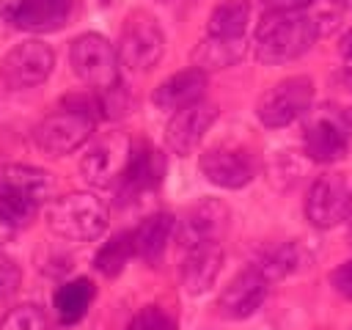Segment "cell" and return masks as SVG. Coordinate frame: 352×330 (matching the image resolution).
Returning a JSON list of instances; mask_svg holds the SVG:
<instances>
[{"instance_id":"6da1fadb","label":"cell","mask_w":352,"mask_h":330,"mask_svg":"<svg viewBox=\"0 0 352 330\" xmlns=\"http://www.w3.org/2000/svg\"><path fill=\"white\" fill-rule=\"evenodd\" d=\"M319 22L305 11H267L256 28V58L267 66L305 55L319 38Z\"/></svg>"},{"instance_id":"7a4b0ae2","label":"cell","mask_w":352,"mask_h":330,"mask_svg":"<svg viewBox=\"0 0 352 330\" xmlns=\"http://www.w3.org/2000/svg\"><path fill=\"white\" fill-rule=\"evenodd\" d=\"M102 116V104L96 96L88 94H74L63 99V107L50 113L33 132V140L41 151L60 157V154H72L74 148H80L91 132L96 118Z\"/></svg>"},{"instance_id":"3957f363","label":"cell","mask_w":352,"mask_h":330,"mask_svg":"<svg viewBox=\"0 0 352 330\" xmlns=\"http://www.w3.org/2000/svg\"><path fill=\"white\" fill-rule=\"evenodd\" d=\"M47 226L60 239L91 242L107 228V209L91 192H69L50 204Z\"/></svg>"},{"instance_id":"277c9868","label":"cell","mask_w":352,"mask_h":330,"mask_svg":"<svg viewBox=\"0 0 352 330\" xmlns=\"http://www.w3.org/2000/svg\"><path fill=\"white\" fill-rule=\"evenodd\" d=\"M69 60L74 74L94 91H110L118 85V50L99 33H82L69 47Z\"/></svg>"},{"instance_id":"5b68a950","label":"cell","mask_w":352,"mask_h":330,"mask_svg":"<svg viewBox=\"0 0 352 330\" xmlns=\"http://www.w3.org/2000/svg\"><path fill=\"white\" fill-rule=\"evenodd\" d=\"M165 52V36L157 19L146 11H135L126 16L121 38H118V60L124 69L143 74L160 63Z\"/></svg>"},{"instance_id":"8992f818","label":"cell","mask_w":352,"mask_h":330,"mask_svg":"<svg viewBox=\"0 0 352 330\" xmlns=\"http://www.w3.org/2000/svg\"><path fill=\"white\" fill-rule=\"evenodd\" d=\"M314 102V82L305 74H294L286 77L280 82H275L270 91L261 94L258 104H256V116L264 126L278 129V126H289L297 118H302L308 113Z\"/></svg>"},{"instance_id":"52a82bcc","label":"cell","mask_w":352,"mask_h":330,"mask_svg":"<svg viewBox=\"0 0 352 330\" xmlns=\"http://www.w3.org/2000/svg\"><path fill=\"white\" fill-rule=\"evenodd\" d=\"M135 143H129L126 135L110 132L102 140H96L80 160V173L94 187H113L124 179L126 165L132 160Z\"/></svg>"},{"instance_id":"ba28073f","label":"cell","mask_w":352,"mask_h":330,"mask_svg":"<svg viewBox=\"0 0 352 330\" xmlns=\"http://www.w3.org/2000/svg\"><path fill=\"white\" fill-rule=\"evenodd\" d=\"M228 220L231 212L226 204L214 201V198H204L195 206H190L184 212V217L176 226V239L182 250H192V248H204V245H220L223 234L228 231Z\"/></svg>"},{"instance_id":"9c48e42d","label":"cell","mask_w":352,"mask_h":330,"mask_svg":"<svg viewBox=\"0 0 352 330\" xmlns=\"http://www.w3.org/2000/svg\"><path fill=\"white\" fill-rule=\"evenodd\" d=\"M55 66V52L50 44L30 38L11 47L0 63V74L11 88H33L41 85Z\"/></svg>"},{"instance_id":"30bf717a","label":"cell","mask_w":352,"mask_h":330,"mask_svg":"<svg viewBox=\"0 0 352 330\" xmlns=\"http://www.w3.org/2000/svg\"><path fill=\"white\" fill-rule=\"evenodd\" d=\"M352 195L341 173H322L305 195V217L316 228H333L349 217Z\"/></svg>"},{"instance_id":"8fae6325","label":"cell","mask_w":352,"mask_h":330,"mask_svg":"<svg viewBox=\"0 0 352 330\" xmlns=\"http://www.w3.org/2000/svg\"><path fill=\"white\" fill-rule=\"evenodd\" d=\"M198 168L212 184L226 187V190H239L250 184L256 176V160L250 157V151L236 148V146H217V148L204 151Z\"/></svg>"},{"instance_id":"7c38bea8","label":"cell","mask_w":352,"mask_h":330,"mask_svg":"<svg viewBox=\"0 0 352 330\" xmlns=\"http://www.w3.org/2000/svg\"><path fill=\"white\" fill-rule=\"evenodd\" d=\"M217 121V104L212 102H195L179 113L170 116L165 126V143L173 154L187 157L209 132V126Z\"/></svg>"},{"instance_id":"4fadbf2b","label":"cell","mask_w":352,"mask_h":330,"mask_svg":"<svg viewBox=\"0 0 352 330\" xmlns=\"http://www.w3.org/2000/svg\"><path fill=\"white\" fill-rule=\"evenodd\" d=\"M267 289H270V280L261 275V270L248 267L239 275H234L228 280V286L220 292L217 308L226 319H245V316L256 314V308L264 302Z\"/></svg>"},{"instance_id":"5bb4252c","label":"cell","mask_w":352,"mask_h":330,"mask_svg":"<svg viewBox=\"0 0 352 330\" xmlns=\"http://www.w3.org/2000/svg\"><path fill=\"white\" fill-rule=\"evenodd\" d=\"M302 148L305 154L314 160V162H338L346 148H349V129L344 126L341 121V113L338 116H319L314 118L308 126H305V135H302Z\"/></svg>"},{"instance_id":"9a60e30c","label":"cell","mask_w":352,"mask_h":330,"mask_svg":"<svg viewBox=\"0 0 352 330\" xmlns=\"http://www.w3.org/2000/svg\"><path fill=\"white\" fill-rule=\"evenodd\" d=\"M74 14V0H11L8 19L30 33H50L63 28Z\"/></svg>"},{"instance_id":"2e32d148","label":"cell","mask_w":352,"mask_h":330,"mask_svg":"<svg viewBox=\"0 0 352 330\" xmlns=\"http://www.w3.org/2000/svg\"><path fill=\"white\" fill-rule=\"evenodd\" d=\"M162 176H165V154L160 148L148 146V143H135L132 160L126 165V173L118 182L121 184L118 192H121V198L132 201V198H138L143 192L157 190Z\"/></svg>"},{"instance_id":"e0dca14e","label":"cell","mask_w":352,"mask_h":330,"mask_svg":"<svg viewBox=\"0 0 352 330\" xmlns=\"http://www.w3.org/2000/svg\"><path fill=\"white\" fill-rule=\"evenodd\" d=\"M206 72L190 66V69H182L176 74H170L168 80H162L157 88H154V104L160 110H168V113H179L195 102H204V94H206Z\"/></svg>"},{"instance_id":"ac0fdd59","label":"cell","mask_w":352,"mask_h":330,"mask_svg":"<svg viewBox=\"0 0 352 330\" xmlns=\"http://www.w3.org/2000/svg\"><path fill=\"white\" fill-rule=\"evenodd\" d=\"M223 267V248L220 245H204V248H192L184 250L179 275H182V286L187 294H204L214 278L220 275Z\"/></svg>"},{"instance_id":"d6986e66","label":"cell","mask_w":352,"mask_h":330,"mask_svg":"<svg viewBox=\"0 0 352 330\" xmlns=\"http://www.w3.org/2000/svg\"><path fill=\"white\" fill-rule=\"evenodd\" d=\"M173 231H176L173 214H168V212H154V214H148V217L132 231L135 256H140V258L148 261V264H157V261L162 258V253H165V248H168Z\"/></svg>"},{"instance_id":"ffe728a7","label":"cell","mask_w":352,"mask_h":330,"mask_svg":"<svg viewBox=\"0 0 352 330\" xmlns=\"http://www.w3.org/2000/svg\"><path fill=\"white\" fill-rule=\"evenodd\" d=\"M0 190L14 192L41 206L52 192V176L33 165H6L0 170Z\"/></svg>"},{"instance_id":"44dd1931","label":"cell","mask_w":352,"mask_h":330,"mask_svg":"<svg viewBox=\"0 0 352 330\" xmlns=\"http://www.w3.org/2000/svg\"><path fill=\"white\" fill-rule=\"evenodd\" d=\"M94 297H96L94 280L91 278H74V280H66L63 286H58V292L52 297V305H55L58 319L63 324H74L88 314Z\"/></svg>"},{"instance_id":"7402d4cb","label":"cell","mask_w":352,"mask_h":330,"mask_svg":"<svg viewBox=\"0 0 352 330\" xmlns=\"http://www.w3.org/2000/svg\"><path fill=\"white\" fill-rule=\"evenodd\" d=\"M250 19V3L248 0H223L209 14V36L214 38H242Z\"/></svg>"},{"instance_id":"603a6c76","label":"cell","mask_w":352,"mask_h":330,"mask_svg":"<svg viewBox=\"0 0 352 330\" xmlns=\"http://www.w3.org/2000/svg\"><path fill=\"white\" fill-rule=\"evenodd\" d=\"M242 55H245V41H242V38H214V36H206V38L195 47L192 63H195V69L209 72V69L234 66Z\"/></svg>"},{"instance_id":"cb8c5ba5","label":"cell","mask_w":352,"mask_h":330,"mask_svg":"<svg viewBox=\"0 0 352 330\" xmlns=\"http://www.w3.org/2000/svg\"><path fill=\"white\" fill-rule=\"evenodd\" d=\"M302 264H305V250L294 242H283V245H275L267 253H261V258L253 267L261 270V275L272 283V280H280V278L297 272Z\"/></svg>"},{"instance_id":"d4e9b609","label":"cell","mask_w":352,"mask_h":330,"mask_svg":"<svg viewBox=\"0 0 352 330\" xmlns=\"http://www.w3.org/2000/svg\"><path fill=\"white\" fill-rule=\"evenodd\" d=\"M135 256V239H132V231H121L116 236H110V242H104L99 248V253L94 256V267L107 275V278H116L126 261Z\"/></svg>"},{"instance_id":"484cf974","label":"cell","mask_w":352,"mask_h":330,"mask_svg":"<svg viewBox=\"0 0 352 330\" xmlns=\"http://www.w3.org/2000/svg\"><path fill=\"white\" fill-rule=\"evenodd\" d=\"M36 212H38V206H36L33 201L0 190V214L8 220V226H11L14 231L22 228V226H28V223L36 217Z\"/></svg>"},{"instance_id":"4316f807","label":"cell","mask_w":352,"mask_h":330,"mask_svg":"<svg viewBox=\"0 0 352 330\" xmlns=\"http://www.w3.org/2000/svg\"><path fill=\"white\" fill-rule=\"evenodd\" d=\"M44 327H47V316L33 302H25V305L11 308L0 319V330H44Z\"/></svg>"},{"instance_id":"83f0119b","label":"cell","mask_w":352,"mask_h":330,"mask_svg":"<svg viewBox=\"0 0 352 330\" xmlns=\"http://www.w3.org/2000/svg\"><path fill=\"white\" fill-rule=\"evenodd\" d=\"M126 330H176V319L160 305H146L129 319Z\"/></svg>"},{"instance_id":"f1b7e54d","label":"cell","mask_w":352,"mask_h":330,"mask_svg":"<svg viewBox=\"0 0 352 330\" xmlns=\"http://www.w3.org/2000/svg\"><path fill=\"white\" fill-rule=\"evenodd\" d=\"M19 280H22V270L19 264L0 250V300L3 297H11L16 289H19Z\"/></svg>"},{"instance_id":"f546056e","label":"cell","mask_w":352,"mask_h":330,"mask_svg":"<svg viewBox=\"0 0 352 330\" xmlns=\"http://www.w3.org/2000/svg\"><path fill=\"white\" fill-rule=\"evenodd\" d=\"M330 286H333L341 297L352 300V258L344 261L341 267H336V270L330 272Z\"/></svg>"},{"instance_id":"4dcf8cb0","label":"cell","mask_w":352,"mask_h":330,"mask_svg":"<svg viewBox=\"0 0 352 330\" xmlns=\"http://www.w3.org/2000/svg\"><path fill=\"white\" fill-rule=\"evenodd\" d=\"M261 3L267 6V11H302L314 0H261Z\"/></svg>"},{"instance_id":"1f68e13d","label":"cell","mask_w":352,"mask_h":330,"mask_svg":"<svg viewBox=\"0 0 352 330\" xmlns=\"http://www.w3.org/2000/svg\"><path fill=\"white\" fill-rule=\"evenodd\" d=\"M338 52H341V55H344V58H346V60L352 63V28H349V30H346V33L341 36V44H338Z\"/></svg>"},{"instance_id":"d6a6232c","label":"cell","mask_w":352,"mask_h":330,"mask_svg":"<svg viewBox=\"0 0 352 330\" xmlns=\"http://www.w3.org/2000/svg\"><path fill=\"white\" fill-rule=\"evenodd\" d=\"M11 234H14V228H11V226H8V220L0 214V242H6Z\"/></svg>"},{"instance_id":"836d02e7","label":"cell","mask_w":352,"mask_h":330,"mask_svg":"<svg viewBox=\"0 0 352 330\" xmlns=\"http://www.w3.org/2000/svg\"><path fill=\"white\" fill-rule=\"evenodd\" d=\"M341 121H344V126H346V129H349V135H352V107L341 110Z\"/></svg>"},{"instance_id":"e575fe53","label":"cell","mask_w":352,"mask_h":330,"mask_svg":"<svg viewBox=\"0 0 352 330\" xmlns=\"http://www.w3.org/2000/svg\"><path fill=\"white\" fill-rule=\"evenodd\" d=\"M341 3H344V8H349V11H352V0H341Z\"/></svg>"},{"instance_id":"d590c367","label":"cell","mask_w":352,"mask_h":330,"mask_svg":"<svg viewBox=\"0 0 352 330\" xmlns=\"http://www.w3.org/2000/svg\"><path fill=\"white\" fill-rule=\"evenodd\" d=\"M349 239H352V226H349Z\"/></svg>"}]
</instances>
